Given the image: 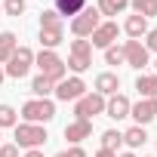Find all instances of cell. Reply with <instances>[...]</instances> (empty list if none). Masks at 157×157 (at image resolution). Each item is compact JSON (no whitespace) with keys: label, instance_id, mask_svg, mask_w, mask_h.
Wrapping results in <instances>:
<instances>
[{"label":"cell","instance_id":"16","mask_svg":"<svg viewBox=\"0 0 157 157\" xmlns=\"http://www.w3.org/2000/svg\"><path fill=\"white\" fill-rule=\"evenodd\" d=\"M148 31H151V28H148V19H142V16H136V13L123 22V34H126L129 40H142Z\"/></svg>","mask_w":157,"mask_h":157},{"label":"cell","instance_id":"29","mask_svg":"<svg viewBox=\"0 0 157 157\" xmlns=\"http://www.w3.org/2000/svg\"><path fill=\"white\" fill-rule=\"evenodd\" d=\"M56 157H86V151H83V148H80V145H71V148H68V151H59V154H56Z\"/></svg>","mask_w":157,"mask_h":157},{"label":"cell","instance_id":"25","mask_svg":"<svg viewBox=\"0 0 157 157\" xmlns=\"http://www.w3.org/2000/svg\"><path fill=\"white\" fill-rule=\"evenodd\" d=\"M19 123V111L13 105H0V129H13Z\"/></svg>","mask_w":157,"mask_h":157},{"label":"cell","instance_id":"4","mask_svg":"<svg viewBox=\"0 0 157 157\" xmlns=\"http://www.w3.org/2000/svg\"><path fill=\"white\" fill-rule=\"evenodd\" d=\"M56 117V102L52 99H31L22 105V123H40L46 126Z\"/></svg>","mask_w":157,"mask_h":157},{"label":"cell","instance_id":"10","mask_svg":"<svg viewBox=\"0 0 157 157\" xmlns=\"http://www.w3.org/2000/svg\"><path fill=\"white\" fill-rule=\"evenodd\" d=\"M123 62H126L129 68L142 71V68H148V65H151V52L145 49V43H142V40H123Z\"/></svg>","mask_w":157,"mask_h":157},{"label":"cell","instance_id":"1","mask_svg":"<svg viewBox=\"0 0 157 157\" xmlns=\"http://www.w3.org/2000/svg\"><path fill=\"white\" fill-rule=\"evenodd\" d=\"M65 43V22L56 10H43L40 13V46L43 49H56Z\"/></svg>","mask_w":157,"mask_h":157},{"label":"cell","instance_id":"13","mask_svg":"<svg viewBox=\"0 0 157 157\" xmlns=\"http://www.w3.org/2000/svg\"><path fill=\"white\" fill-rule=\"evenodd\" d=\"M129 108H132V102H129L123 93H114V96L105 99V114H108L111 120H123V117H129Z\"/></svg>","mask_w":157,"mask_h":157},{"label":"cell","instance_id":"21","mask_svg":"<svg viewBox=\"0 0 157 157\" xmlns=\"http://www.w3.org/2000/svg\"><path fill=\"white\" fill-rule=\"evenodd\" d=\"M31 93H34L37 99H49V96L56 93V83H52V80H46L43 74H37L34 80H31Z\"/></svg>","mask_w":157,"mask_h":157},{"label":"cell","instance_id":"32","mask_svg":"<svg viewBox=\"0 0 157 157\" xmlns=\"http://www.w3.org/2000/svg\"><path fill=\"white\" fill-rule=\"evenodd\" d=\"M25 157H43V151L40 148H31V151H25Z\"/></svg>","mask_w":157,"mask_h":157},{"label":"cell","instance_id":"22","mask_svg":"<svg viewBox=\"0 0 157 157\" xmlns=\"http://www.w3.org/2000/svg\"><path fill=\"white\" fill-rule=\"evenodd\" d=\"M126 6H129V0H99V3H96V10L102 16H120Z\"/></svg>","mask_w":157,"mask_h":157},{"label":"cell","instance_id":"24","mask_svg":"<svg viewBox=\"0 0 157 157\" xmlns=\"http://www.w3.org/2000/svg\"><path fill=\"white\" fill-rule=\"evenodd\" d=\"M120 145H123V132H120V129H105V132H102V148H105V151H114V154H117Z\"/></svg>","mask_w":157,"mask_h":157},{"label":"cell","instance_id":"17","mask_svg":"<svg viewBox=\"0 0 157 157\" xmlns=\"http://www.w3.org/2000/svg\"><path fill=\"white\" fill-rule=\"evenodd\" d=\"M136 90H139L142 99H157V74H139Z\"/></svg>","mask_w":157,"mask_h":157},{"label":"cell","instance_id":"12","mask_svg":"<svg viewBox=\"0 0 157 157\" xmlns=\"http://www.w3.org/2000/svg\"><path fill=\"white\" fill-rule=\"evenodd\" d=\"M129 117L136 120V126H148V123L157 117V99H139V102L129 108Z\"/></svg>","mask_w":157,"mask_h":157},{"label":"cell","instance_id":"15","mask_svg":"<svg viewBox=\"0 0 157 157\" xmlns=\"http://www.w3.org/2000/svg\"><path fill=\"white\" fill-rule=\"evenodd\" d=\"M96 93L99 96H114V93H120V77L114 74V71H102L99 77H96Z\"/></svg>","mask_w":157,"mask_h":157},{"label":"cell","instance_id":"30","mask_svg":"<svg viewBox=\"0 0 157 157\" xmlns=\"http://www.w3.org/2000/svg\"><path fill=\"white\" fill-rule=\"evenodd\" d=\"M0 157H19V148L16 145H0Z\"/></svg>","mask_w":157,"mask_h":157},{"label":"cell","instance_id":"2","mask_svg":"<svg viewBox=\"0 0 157 157\" xmlns=\"http://www.w3.org/2000/svg\"><path fill=\"white\" fill-rule=\"evenodd\" d=\"M34 65L40 68V74L46 77V80H52V83H62L65 77H68V65H65V59L56 49H40L34 56Z\"/></svg>","mask_w":157,"mask_h":157},{"label":"cell","instance_id":"14","mask_svg":"<svg viewBox=\"0 0 157 157\" xmlns=\"http://www.w3.org/2000/svg\"><path fill=\"white\" fill-rule=\"evenodd\" d=\"M93 136V120H71L68 126H65V139L71 142V145H80L83 139H90Z\"/></svg>","mask_w":157,"mask_h":157},{"label":"cell","instance_id":"28","mask_svg":"<svg viewBox=\"0 0 157 157\" xmlns=\"http://www.w3.org/2000/svg\"><path fill=\"white\" fill-rule=\"evenodd\" d=\"M145 49H148V52H157V28H151V31L145 34Z\"/></svg>","mask_w":157,"mask_h":157},{"label":"cell","instance_id":"26","mask_svg":"<svg viewBox=\"0 0 157 157\" xmlns=\"http://www.w3.org/2000/svg\"><path fill=\"white\" fill-rule=\"evenodd\" d=\"M25 10H28L25 0H3V13H6V16H13V19H19Z\"/></svg>","mask_w":157,"mask_h":157},{"label":"cell","instance_id":"11","mask_svg":"<svg viewBox=\"0 0 157 157\" xmlns=\"http://www.w3.org/2000/svg\"><path fill=\"white\" fill-rule=\"evenodd\" d=\"M117 34H120V25L108 19V22H102V25L90 34V37H93V40H90V46H93V49H108V46H114Z\"/></svg>","mask_w":157,"mask_h":157},{"label":"cell","instance_id":"37","mask_svg":"<svg viewBox=\"0 0 157 157\" xmlns=\"http://www.w3.org/2000/svg\"><path fill=\"white\" fill-rule=\"evenodd\" d=\"M148 157H151V154H148Z\"/></svg>","mask_w":157,"mask_h":157},{"label":"cell","instance_id":"33","mask_svg":"<svg viewBox=\"0 0 157 157\" xmlns=\"http://www.w3.org/2000/svg\"><path fill=\"white\" fill-rule=\"evenodd\" d=\"M6 80V71H3V65H0V83H3Z\"/></svg>","mask_w":157,"mask_h":157},{"label":"cell","instance_id":"6","mask_svg":"<svg viewBox=\"0 0 157 157\" xmlns=\"http://www.w3.org/2000/svg\"><path fill=\"white\" fill-rule=\"evenodd\" d=\"M31 65H34V49L31 46H19L10 56V62L3 65V71H6V77H13V80H22V77H28Z\"/></svg>","mask_w":157,"mask_h":157},{"label":"cell","instance_id":"35","mask_svg":"<svg viewBox=\"0 0 157 157\" xmlns=\"http://www.w3.org/2000/svg\"><path fill=\"white\" fill-rule=\"evenodd\" d=\"M0 16H3V6H0Z\"/></svg>","mask_w":157,"mask_h":157},{"label":"cell","instance_id":"31","mask_svg":"<svg viewBox=\"0 0 157 157\" xmlns=\"http://www.w3.org/2000/svg\"><path fill=\"white\" fill-rule=\"evenodd\" d=\"M93 157H117V154H114V151H105V148H99Z\"/></svg>","mask_w":157,"mask_h":157},{"label":"cell","instance_id":"9","mask_svg":"<svg viewBox=\"0 0 157 157\" xmlns=\"http://www.w3.org/2000/svg\"><path fill=\"white\" fill-rule=\"evenodd\" d=\"M59 102H77L80 96H86V83H83V77H77V74H71V77H65L62 83H56V93H52Z\"/></svg>","mask_w":157,"mask_h":157},{"label":"cell","instance_id":"20","mask_svg":"<svg viewBox=\"0 0 157 157\" xmlns=\"http://www.w3.org/2000/svg\"><path fill=\"white\" fill-rule=\"evenodd\" d=\"M145 142H148V132H145V126H129V129L123 132V145H126L129 151L142 148Z\"/></svg>","mask_w":157,"mask_h":157},{"label":"cell","instance_id":"3","mask_svg":"<svg viewBox=\"0 0 157 157\" xmlns=\"http://www.w3.org/2000/svg\"><path fill=\"white\" fill-rule=\"evenodd\" d=\"M68 71H74L77 77H80L83 71H90L93 68V46H90V40H83V37H74L71 40V49H68Z\"/></svg>","mask_w":157,"mask_h":157},{"label":"cell","instance_id":"8","mask_svg":"<svg viewBox=\"0 0 157 157\" xmlns=\"http://www.w3.org/2000/svg\"><path fill=\"white\" fill-rule=\"evenodd\" d=\"M99 25H102V13H99L96 6H86L80 16H74V19H71V34L86 40V37H90Z\"/></svg>","mask_w":157,"mask_h":157},{"label":"cell","instance_id":"23","mask_svg":"<svg viewBox=\"0 0 157 157\" xmlns=\"http://www.w3.org/2000/svg\"><path fill=\"white\" fill-rule=\"evenodd\" d=\"M129 6H132V13L142 16V19H154V16H157V0H129Z\"/></svg>","mask_w":157,"mask_h":157},{"label":"cell","instance_id":"19","mask_svg":"<svg viewBox=\"0 0 157 157\" xmlns=\"http://www.w3.org/2000/svg\"><path fill=\"white\" fill-rule=\"evenodd\" d=\"M16 49H19V37L13 31H0V65H6Z\"/></svg>","mask_w":157,"mask_h":157},{"label":"cell","instance_id":"7","mask_svg":"<svg viewBox=\"0 0 157 157\" xmlns=\"http://www.w3.org/2000/svg\"><path fill=\"white\" fill-rule=\"evenodd\" d=\"M96 114H105V96H99L96 90L74 102V120H93Z\"/></svg>","mask_w":157,"mask_h":157},{"label":"cell","instance_id":"36","mask_svg":"<svg viewBox=\"0 0 157 157\" xmlns=\"http://www.w3.org/2000/svg\"><path fill=\"white\" fill-rule=\"evenodd\" d=\"M154 68H157V59H154Z\"/></svg>","mask_w":157,"mask_h":157},{"label":"cell","instance_id":"18","mask_svg":"<svg viewBox=\"0 0 157 157\" xmlns=\"http://www.w3.org/2000/svg\"><path fill=\"white\" fill-rule=\"evenodd\" d=\"M90 3H86V0H56V13L59 16H68V19H74V16H80L83 10H86Z\"/></svg>","mask_w":157,"mask_h":157},{"label":"cell","instance_id":"34","mask_svg":"<svg viewBox=\"0 0 157 157\" xmlns=\"http://www.w3.org/2000/svg\"><path fill=\"white\" fill-rule=\"evenodd\" d=\"M117 157H136V154H132V151H123V154H117Z\"/></svg>","mask_w":157,"mask_h":157},{"label":"cell","instance_id":"27","mask_svg":"<svg viewBox=\"0 0 157 157\" xmlns=\"http://www.w3.org/2000/svg\"><path fill=\"white\" fill-rule=\"evenodd\" d=\"M105 62H108V65H126V62H123V46H117V43L108 46V49H105Z\"/></svg>","mask_w":157,"mask_h":157},{"label":"cell","instance_id":"5","mask_svg":"<svg viewBox=\"0 0 157 157\" xmlns=\"http://www.w3.org/2000/svg\"><path fill=\"white\" fill-rule=\"evenodd\" d=\"M16 129V148H25V151H31V148H43L46 145V126H40V123H16L13 126Z\"/></svg>","mask_w":157,"mask_h":157}]
</instances>
